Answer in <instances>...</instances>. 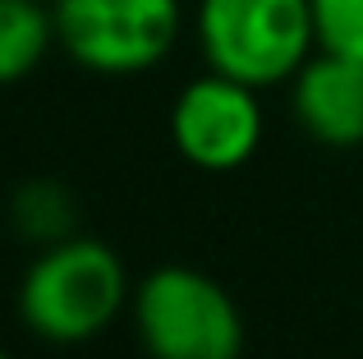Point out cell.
<instances>
[{
  "label": "cell",
  "mask_w": 363,
  "mask_h": 359,
  "mask_svg": "<svg viewBox=\"0 0 363 359\" xmlns=\"http://www.w3.org/2000/svg\"><path fill=\"white\" fill-rule=\"evenodd\" d=\"M46 5H51V0H46Z\"/></svg>",
  "instance_id": "obj_11"
},
{
  "label": "cell",
  "mask_w": 363,
  "mask_h": 359,
  "mask_svg": "<svg viewBox=\"0 0 363 359\" xmlns=\"http://www.w3.org/2000/svg\"><path fill=\"white\" fill-rule=\"evenodd\" d=\"M262 97L230 74H198L170 101V143L189 166L207 175H230L262 148Z\"/></svg>",
  "instance_id": "obj_5"
},
{
  "label": "cell",
  "mask_w": 363,
  "mask_h": 359,
  "mask_svg": "<svg viewBox=\"0 0 363 359\" xmlns=\"http://www.w3.org/2000/svg\"><path fill=\"white\" fill-rule=\"evenodd\" d=\"M55 46V14L46 0H0V88L37 74Z\"/></svg>",
  "instance_id": "obj_7"
},
{
  "label": "cell",
  "mask_w": 363,
  "mask_h": 359,
  "mask_svg": "<svg viewBox=\"0 0 363 359\" xmlns=\"http://www.w3.org/2000/svg\"><path fill=\"white\" fill-rule=\"evenodd\" d=\"M9 221L28 244L46 249V244L79 235V198L60 180H28L9 198Z\"/></svg>",
  "instance_id": "obj_8"
},
{
  "label": "cell",
  "mask_w": 363,
  "mask_h": 359,
  "mask_svg": "<svg viewBox=\"0 0 363 359\" xmlns=\"http://www.w3.org/2000/svg\"><path fill=\"white\" fill-rule=\"evenodd\" d=\"M129 267L106 240L69 235L37 249L18 281V323L51 346H83L129 309Z\"/></svg>",
  "instance_id": "obj_1"
},
{
  "label": "cell",
  "mask_w": 363,
  "mask_h": 359,
  "mask_svg": "<svg viewBox=\"0 0 363 359\" xmlns=\"http://www.w3.org/2000/svg\"><path fill=\"white\" fill-rule=\"evenodd\" d=\"M55 42L101 79L147 74L184 33V0H51Z\"/></svg>",
  "instance_id": "obj_4"
},
{
  "label": "cell",
  "mask_w": 363,
  "mask_h": 359,
  "mask_svg": "<svg viewBox=\"0 0 363 359\" xmlns=\"http://www.w3.org/2000/svg\"><path fill=\"white\" fill-rule=\"evenodd\" d=\"M0 359H9V355H5V350H0Z\"/></svg>",
  "instance_id": "obj_10"
},
{
  "label": "cell",
  "mask_w": 363,
  "mask_h": 359,
  "mask_svg": "<svg viewBox=\"0 0 363 359\" xmlns=\"http://www.w3.org/2000/svg\"><path fill=\"white\" fill-rule=\"evenodd\" d=\"M194 37L207 70L248 88H281L318 51L313 0H198Z\"/></svg>",
  "instance_id": "obj_2"
},
{
  "label": "cell",
  "mask_w": 363,
  "mask_h": 359,
  "mask_svg": "<svg viewBox=\"0 0 363 359\" xmlns=\"http://www.w3.org/2000/svg\"><path fill=\"white\" fill-rule=\"evenodd\" d=\"M129 318L152 359H240L244 314L235 295L203 267L161 263L133 281Z\"/></svg>",
  "instance_id": "obj_3"
},
{
  "label": "cell",
  "mask_w": 363,
  "mask_h": 359,
  "mask_svg": "<svg viewBox=\"0 0 363 359\" xmlns=\"http://www.w3.org/2000/svg\"><path fill=\"white\" fill-rule=\"evenodd\" d=\"M290 111L299 129L322 148H363V60L313 51L290 83Z\"/></svg>",
  "instance_id": "obj_6"
},
{
  "label": "cell",
  "mask_w": 363,
  "mask_h": 359,
  "mask_svg": "<svg viewBox=\"0 0 363 359\" xmlns=\"http://www.w3.org/2000/svg\"><path fill=\"white\" fill-rule=\"evenodd\" d=\"M318 51L363 60V0H313Z\"/></svg>",
  "instance_id": "obj_9"
}]
</instances>
